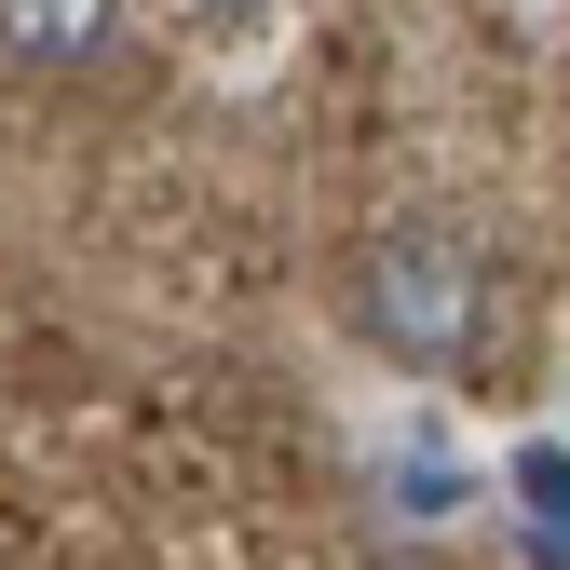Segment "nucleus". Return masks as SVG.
<instances>
[{"mask_svg": "<svg viewBox=\"0 0 570 570\" xmlns=\"http://www.w3.org/2000/svg\"><path fill=\"white\" fill-rule=\"evenodd\" d=\"M340 299H353V340L394 353L407 381H462L475 353H489L503 272H489V245H475V232H449V218H394V232L353 245Z\"/></svg>", "mask_w": 570, "mask_h": 570, "instance_id": "nucleus-1", "label": "nucleus"}, {"mask_svg": "<svg viewBox=\"0 0 570 570\" xmlns=\"http://www.w3.org/2000/svg\"><path fill=\"white\" fill-rule=\"evenodd\" d=\"M122 41V0H0V68L14 82H82Z\"/></svg>", "mask_w": 570, "mask_h": 570, "instance_id": "nucleus-2", "label": "nucleus"}, {"mask_svg": "<svg viewBox=\"0 0 570 570\" xmlns=\"http://www.w3.org/2000/svg\"><path fill=\"white\" fill-rule=\"evenodd\" d=\"M177 14H204V28H258V14H285V0H177Z\"/></svg>", "mask_w": 570, "mask_h": 570, "instance_id": "nucleus-3", "label": "nucleus"}]
</instances>
